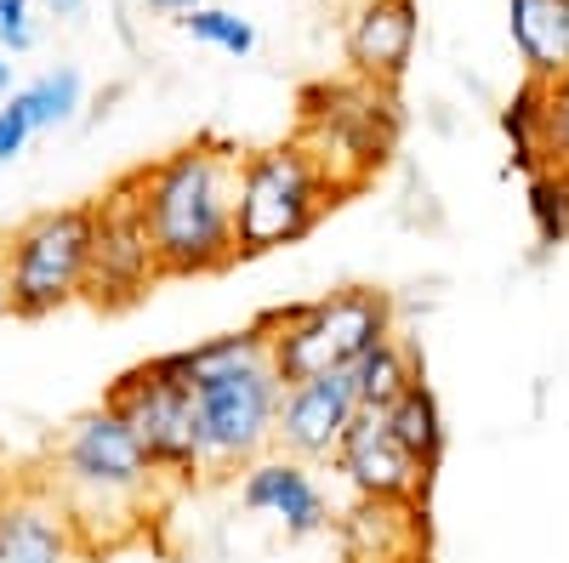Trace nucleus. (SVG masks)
Returning a JSON list of instances; mask_svg holds the SVG:
<instances>
[{
  "label": "nucleus",
  "instance_id": "nucleus-20",
  "mask_svg": "<svg viewBox=\"0 0 569 563\" xmlns=\"http://www.w3.org/2000/svg\"><path fill=\"white\" fill-rule=\"evenodd\" d=\"M530 222L541 245H569V165L530 171Z\"/></svg>",
  "mask_w": 569,
  "mask_h": 563
},
{
  "label": "nucleus",
  "instance_id": "nucleus-22",
  "mask_svg": "<svg viewBox=\"0 0 569 563\" xmlns=\"http://www.w3.org/2000/svg\"><path fill=\"white\" fill-rule=\"evenodd\" d=\"M34 143V125H29V109H23V98L12 91L7 103H0V171H7L23 149Z\"/></svg>",
  "mask_w": 569,
  "mask_h": 563
},
{
  "label": "nucleus",
  "instance_id": "nucleus-26",
  "mask_svg": "<svg viewBox=\"0 0 569 563\" xmlns=\"http://www.w3.org/2000/svg\"><path fill=\"white\" fill-rule=\"evenodd\" d=\"M154 12H166V18H188L194 7H206V0H149Z\"/></svg>",
  "mask_w": 569,
  "mask_h": 563
},
{
  "label": "nucleus",
  "instance_id": "nucleus-13",
  "mask_svg": "<svg viewBox=\"0 0 569 563\" xmlns=\"http://www.w3.org/2000/svg\"><path fill=\"white\" fill-rule=\"evenodd\" d=\"M359 415V393H353V375L348 370H330V375H308V382L284 388L279 404V428H273V450L279 455H297V461H330L342 444V433L353 428Z\"/></svg>",
  "mask_w": 569,
  "mask_h": 563
},
{
  "label": "nucleus",
  "instance_id": "nucleus-9",
  "mask_svg": "<svg viewBox=\"0 0 569 563\" xmlns=\"http://www.w3.org/2000/svg\"><path fill=\"white\" fill-rule=\"evenodd\" d=\"M91 205V262H86V308L98 313H126L166 285V268L149 233V211H142V182L137 171L114 177Z\"/></svg>",
  "mask_w": 569,
  "mask_h": 563
},
{
  "label": "nucleus",
  "instance_id": "nucleus-27",
  "mask_svg": "<svg viewBox=\"0 0 569 563\" xmlns=\"http://www.w3.org/2000/svg\"><path fill=\"white\" fill-rule=\"evenodd\" d=\"M0 324H12V291H7V251H0Z\"/></svg>",
  "mask_w": 569,
  "mask_h": 563
},
{
  "label": "nucleus",
  "instance_id": "nucleus-4",
  "mask_svg": "<svg viewBox=\"0 0 569 563\" xmlns=\"http://www.w3.org/2000/svg\"><path fill=\"white\" fill-rule=\"evenodd\" d=\"M257 331L268 342V359L279 370V382H308V375H330V370H353L382 336L399 331L393 319V296L376 285H342L325 291L313 302H291V308H268L257 319Z\"/></svg>",
  "mask_w": 569,
  "mask_h": 563
},
{
  "label": "nucleus",
  "instance_id": "nucleus-15",
  "mask_svg": "<svg viewBox=\"0 0 569 563\" xmlns=\"http://www.w3.org/2000/svg\"><path fill=\"white\" fill-rule=\"evenodd\" d=\"M507 23L525 80H563L569 74V0H507Z\"/></svg>",
  "mask_w": 569,
  "mask_h": 563
},
{
  "label": "nucleus",
  "instance_id": "nucleus-17",
  "mask_svg": "<svg viewBox=\"0 0 569 563\" xmlns=\"http://www.w3.org/2000/svg\"><path fill=\"white\" fill-rule=\"evenodd\" d=\"M382 421L393 428V439L427 466V473H439V461H445V410H439V393L427 388V382H416L399 404H388L382 410Z\"/></svg>",
  "mask_w": 569,
  "mask_h": 563
},
{
  "label": "nucleus",
  "instance_id": "nucleus-25",
  "mask_svg": "<svg viewBox=\"0 0 569 563\" xmlns=\"http://www.w3.org/2000/svg\"><path fill=\"white\" fill-rule=\"evenodd\" d=\"M40 7L52 12V18H63V23H74V18H80V12L91 7V0H40Z\"/></svg>",
  "mask_w": 569,
  "mask_h": 563
},
{
  "label": "nucleus",
  "instance_id": "nucleus-7",
  "mask_svg": "<svg viewBox=\"0 0 569 563\" xmlns=\"http://www.w3.org/2000/svg\"><path fill=\"white\" fill-rule=\"evenodd\" d=\"M7 251V291L12 319H52L86 302V262H91V205H52L0 233Z\"/></svg>",
  "mask_w": 569,
  "mask_h": 563
},
{
  "label": "nucleus",
  "instance_id": "nucleus-1",
  "mask_svg": "<svg viewBox=\"0 0 569 563\" xmlns=\"http://www.w3.org/2000/svg\"><path fill=\"white\" fill-rule=\"evenodd\" d=\"M40 479L52 484V495L69 506L74 530L86 535V546L98 557L137 541L171 495L154 455L137 444V433L109 404L80 410L69 428L46 444Z\"/></svg>",
  "mask_w": 569,
  "mask_h": 563
},
{
  "label": "nucleus",
  "instance_id": "nucleus-11",
  "mask_svg": "<svg viewBox=\"0 0 569 563\" xmlns=\"http://www.w3.org/2000/svg\"><path fill=\"white\" fill-rule=\"evenodd\" d=\"M337 479L348 484L353 501H393V506H421L427 490H433V473L393 439V428L376 410H359L353 428L342 433L337 455Z\"/></svg>",
  "mask_w": 569,
  "mask_h": 563
},
{
  "label": "nucleus",
  "instance_id": "nucleus-18",
  "mask_svg": "<svg viewBox=\"0 0 569 563\" xmlns=\"http://www.w3.org/2000/svg\"><path fill=\"white\" fill-rule=\"evenodd\" d=\"M501 125L512 137V160L525 165V177L552 165V154H547V80H525V86H518V98L507 103Z\"/></svg>",
  "mask_w": 569,
  "mask_h": 563
},
{
  "label": "nucleus",
  "instance_id": "nucleus-5",
  "mask_svg": "<svg viewBox=\"0 0 569 563\" xmlns=\"http://www.w3.org/2000/svg\"><path fill=\"white\" fill-rule=\"evenodd\" d=\"M297 143L319 160L330 188L348 200L388 165L399 149V98L393 86L376 80H319L302 91V120H297Z\"/></svg>",
  "mask_w": 569,
  "mask_h": 563
},
{
  "label": "nucleus",
  "instance_id": "nucleus-6",
  "mask_svg": "<svg viewBox=\"0 0 569 563\" xmlns=\"http://www.w3.org/2000/svg\"><path fill=\"white\" fill-rule=\"evenodd\" d=\"M330 205H342V194L330 188V177L319 171V160L297 137L268 143V149H246L240 200H233V245H240V262L302 245L330 217Z\"/></svg>",
  "mask_w": 569,
  "mask_h": 563
},
{
  "label": "nucleus",
  "instance_id": "nucleus-28",
  "mask_svg": "<svg viewBox=\"0 0 569 563\" xmlns=\"http://www.w3.org/2000/svg\"><path fill=\"white\" fill-rule=\"evenodd\" d=\"M7 98H12V58L0 52V103H7Z\"/></svg>",
  "mask_w": 569,
  "mask_h": 563
},
{
  "label": "nucleus",
  "instance_id": "nucleus-8",
  "mask_svg": "<svg viewBox=\"0 0 569 563\" xmlns=\"http://www.w3.org/2000/svg\"><path fill=\"white\" fill-rule=\"evenodd\" d=\"M103 404L137 433V444L154 455L171 490L206 484V455H200V421H194V393H188L182 370L171 353L142 359L126 375H114Z\"/></svg>",
  "mask_w": 569,
  "mask_h": 563
},
{
  "label": "nucleus",
  "instance_id": "nucleus-21",
  "mask_svg": "<svg viewBox=\"0 0 569 563\" xmlns=\"http://www.w3.org/2000/svg\"><path fill=\"white\" fill-rule=\"evenodd\" d=\"M177 23H182V34H194L200 46H211V52H222V58H251L257 52V29L228 7H194Z\"/></svg>",
  "mask_w": 569,
  "mask_h": 563
},
{
  "label": "nucleus",
  "instance_id": "nucleus-14",
  "mask_svg": "<svg viewBox=\"0 0 569 563\" xmlns=\"http://www.w3.org/2000/svg\"><path fill=\"white\" fill-rule=\"evenodd\" d=\"M416 34H421L416 0H353L342 29L348 69L376 86H399V74L416 58Z\"/></svg>",
  "mask_w": 569,
  "mask_h": 563
},
{
  "label": "nucleus",
  "instance_id": "nucleus-16",
  "mask_svg": "<svg viewBox=\"0 0 569 563\" xmlns=\"http://www.w3.org/2000/svg\"><path fill=\"white\" fill-rule=\"evenodd\" d=\"M348 375H353L359 410H376V415H382L388 404H399V399L421 382V353H416V342H410L405 331H393V336L376 342Z\"/></svg>",
  "mask_w": 569,
  "mask_h": 563
},
{
  "label": "nucleus",
  "instance_id": "nucleus-12",
  "mask_svg": "<svg viewBox=\"0 0 569 563\" xmlns=\"http://www.w3.org/2000/svg\"><path fill=\"white\" fill-rule=\"evenodd\" d=\"M240 506L257 512V519H273L291 541L337 530V506H330L325 484L313 479V466L297 455H279V450H268L240 473Z\"/></svg>",
  "mask_w": 569,
  "mask_h": 563
},
{
  "label": "nucleus",
  "instance_id": "nucleus-19",
  "mask_svg": "<svg viewBox=\"0 0 569 563\" xmlns=\"http://www.w3.org/2000/svg\"><path fill=\"white\" fill-rule=\"evenodd\" d=\"M23 109H29V125H34V137L40 131H58V125H69L80 109H86V80H80V69H46V74H34L23 91Z\"/></svg>",
  "mask_w": 569,
  "mask_h": 563
},
{
  "label": "nucleus",
  "instance_id": "nucleus-3",
  "mask_svg": "<svg viewBox=\"0 0 569 563\" xmlns=\"http://www.w3.org/2000/svg\"><path fill=\"white\" fill-rule=\"evenodd\" d=\"M188 393H194V421H200V455H206V479L246 473L251 461L273 450L279 428V404L284 382L268 359V342L257 324L228 331L194 348L171 353Z\"/></svg>",
  "mask_w": 569,
  "mask_h": 563
},
{
  "label": "nucleus",
  "instance_id": "nucleus-10",
  "mask_svg": "<svg viewBox=\"0 0 569 563\" xmlns=\"http://www.w3.org/2000/svg\"><path fill=\"white\" fill-rule=\"evenodd\" d=\"M98 552L74 530L69 506L34 473L0 479V563H91Z\"/></svg>",
  "mask_w": 569,
  "mask_h": 563
},
{
  "label": "nucleus",
  "instance_id": "nucleus-24",
  "mask_svg": "<svg viewBox=\"0 0 569 563\" xmlns=\"http://www.w3.org/2000/svg\"><path fill=\"white\" fill-rule=\"evenodd\" d=\"M34 46V0H0V52H29Z\"/></svg>",
  "mask_w": 569,
  "mask_h": 563
},
{
  "label": "nucleus",
  "instance_id": "nucleus-2",
  "mask_svg": "<svg viewBox=\"0 0 569 563\" xmlns=\"http://www.w3.org/2000/svg\"><path fill=\"white\" fill-rule=\"evenodd\" d=\"M246 149L222 137H194L154 165H137L142 211L166 279H206L240 262L233 245V200H240Z\"/></svg>",
  "mask_w": 569,
  "mask_h": 563
},
{
  "label": "nucleus",
  "instance_id": "nucleus-23",
  "mask_svg": "<svg viewBox=\"0 0 569 563\" xmlns=\"http://www.w3.org/2000/svg\"><path fill=\"white\" fill-rule=\"evenodd\" d=\"M547 154L552 165H569V74L547 86Z\"/></svg>",
  "mask_w": 569,
  "mask_h": 563
}]
</instances>
